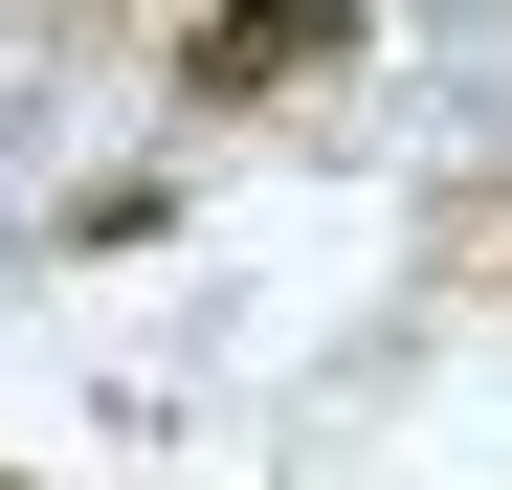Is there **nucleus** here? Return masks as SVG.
I'll use <instances>...</instances> for the list:
<instances>
[{
	"label": "nucleus",
	"mask_w": 512,
	"mask_h": 490,
	"mask_svg": "<svg viewBox=\"0 0 512 490\" xmlns=\"http://www.w3.org/2000/svg\"><path fill=\"white\" fill-rule=\"evenodd\" d=\"M334 45H357V0H223V23L179 45V90L201 112H268V90H312Z\"/></svg>",
	"instance_id": "nucleus-1"
},
{
	"label": "nucleus",
	"mask_w": 512,
	"mask_h": 490,
	"mask_svg": "<svg viewBox=\"0 0 512 490\" xmlns=\"http://www.w3.org/2000/svg\"><path fill=\"white\" fill-rule=\"evenodd\" d=\"M0 490H23V468H0Z\"/></svg>",
	"instance_id": "nucleus-2"
}]
</instances>
